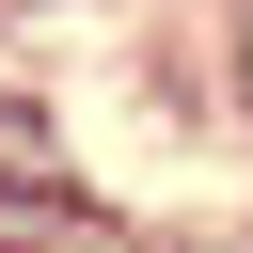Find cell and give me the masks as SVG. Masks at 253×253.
<instances>
[{
	"label": "cell",
	"mask_w": 253,
	"mask_h": 253,
	"mask_svg": "<svg viewBox=\"0 0 253 253\" xmlns=\"http://www.w3.org/2000/svg\"><path fill=\"white\" fill-rule=\"evenodd\" d=\"M63 206H79V174H63L47 111H0V221H63Z\"/></svg>",
	"instance_id": "obj_1"
},
{
	"label": "cell",
	"mask_w": 253,
	"mask_h": 253,
	"mask_svg": "<svg viewBox=\"0 0 253 253\" xmlns=\"http://www.w3.org/2000/svg\"><path fill=\"white\" fill-rule=\"evenodd\" d=\"M237 95H253V32H237Z\"/></svg>",
	"instance_id": "obj_2"
}]
</instances>
